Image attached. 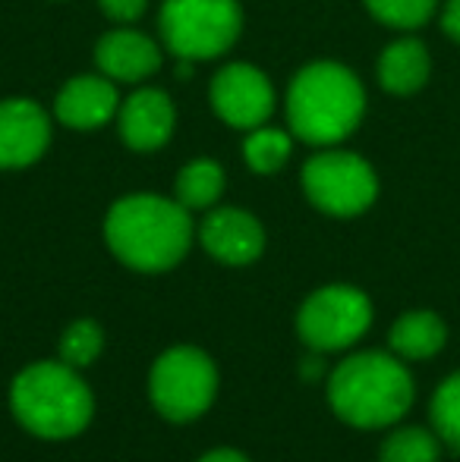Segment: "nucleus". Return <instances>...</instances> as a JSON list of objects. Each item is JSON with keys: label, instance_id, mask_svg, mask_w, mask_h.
I'll list each match as a JSON object with an SVG mask.
<instances>
[{"label": "nucleus", "instance_id": "f257e3e1", "mask_svg": "<svg viewBox=\"0 0 460 462\" xmlns=\"http://www.w3.org/2000/svg\"><path fill=\"white\" fill-rule=\"evenodd\" d=\"M196 226L190 208L164 195H127L114 201L105 217V239L127 268L161 274L183 262Z\"/></svg>", "mask_w": 460, "mask_h": 462}, {"label": "nucleus", "instance_id": "f03ea898", "mask_svg": "<svg viewBox=\"0 0 460 462\" xmlns=\"http://www.w3.org/2000/svg\"><path fill=\"white\" fill-rule=\"evenodd\" d=\"M413 377L400 356L356 353L328 377V402L341 421L362 431L398 425L413 406Z\"/></svg>", "mask_w": 460, "mask_h": 462}, {"label": "nucleus", "instance_id": "7ed1b4c3", "mask_svg": "<svg viewBox=\"0 0 460 462\" xmlns=\"http://www.w3.org/2000/svg\"><path fill=\"white\" fill-rule=\"evenodd\" d=\"M366 114V92L353 69L332 60L303 67L287 88V123L309 145H338Z\"/></svg>", "mask_w": 460, "mask_h": 462}, {"label": "nucleus", "instance_id": "20e7f679", "mask_svg": "<svg viewBox=\"0 0 460 462\" xmlns=\"http://www.w3.org/2000/svg\"><path fill=\"white\" fill-rule=\"evenodd\" d=\"M10 406L25 431L48 440L80 434L95 412L92 390L67 362H35L19 371L10 387Z\"/></svg>", "mask_w": 460, "mask_h": 462}, {"label": "nucleus", "instance_id": "39448f33", "mask_svg": "<svg viewBox=\"0 0 460 462\" xmlns=\"http://www.w3.org/2000/svg\"><path fill=\"white\" fill-rule=\"evenodd\" d=\"M158 25L177 60H215L237 44L243 10L237 0H164Z\"/></svg>", "mask_w": 460, "mask_h": 462}, {"label": "nucleus", "instance_id": "423d86ee", "mask_svg": "<svg viewBox=\"0 0 460 462\" xmlns=\"http://www.w3.org/2000/svg\"><path fill=\"white\" fill-rule=\"evenodd\" d=\"M218 393V368L202 349L174 346L155 362L148 396L167 421H192L211 406Z\"/></svg>", "mask_w": 460, "mask_h": 462}, {"label": "nucleus", "instance_id": "0eeeda50", "mask_svg": "<svg viewBox=\"0 0 460 462\" xmlns=\"http://www.w3.org/2000/svg\"><path fill=\"white\" fill-rule=\"evenodd\" d=\"M303 192L319 211L332 217H356L379 199V177L372 164L353 152L328 148L303 167Z\"/></svg>", "mask_w": 460, "mask_h": 462}, {"label": "nucleus", "instance_id": "6e6552de", "mask_svg": "<svg viewBox=\"0 0 460 462\" xmlns=\"http://www.w3.org/2000/svg\"><path fill=\"white\" fill-rule=\"evenodd\" d=\"M372 324V302L362 290L332 283L315 290L296 311V330L313 353H341L362 340Z\"/></svg>", "mask_w": 460, "mask_h": 462}, {"label": "nucleus", "instance_id": "1a4fd4ad", "mask_svg": "<svg viewBox=\"0 0 460 462\" xmlns=\"http://www.w3.org/2000/svg\"><path fill=\"white\" fill-rule=\"evenodd\" d=\"M211 107L233 129H258L275 114V88L252 63H228L218 69L209 88Z\"/></svg>", "mask_w": 460, "mask_h": 462}, {"label": "nucleus", "instance_id": "9d476101", "mask_svg": "<svg viewBox=\"0 0 460 462\" xmlns=\"http://www.w3.org/2000/svg\"><path fill=\"white\" fill-rule=\"evenodd\" d=\"M51 120L32 97L0 101V171L29 167L48 152Z\"/></svg>", "mask_w": 460, "mask_h": 462}, {"label": "nucleus", "instance_id": "9b49d317", "mask_svg": "<svg viewBox=\"0 0 460 462\" xmlns=\"http://www.w3.org/2000/svg\"><path fill=\"white\" fill-rule=\"evenodd\" d=\"M199 243L215 262L243 268L252 264L265 249V230L249 211L215 208L199 226Z\"/></svg>", "mask_w": 460, "mask_h": 462}, {"label": "nucleus", "instance_id": "f8f14e48", "mask_svg": "<svg viewBox=\"0 0 460 462\" xmlns=\"http://www.w3.org/2000/svg\"><path fill=\"white\" fill-rule=\"evenodd\" d=\"M177 126V110L171 97L161 88H139L120 104L117 110V129L120 139L133 152H158L167 145Z\"/></svg>", "mask_w": 460, "mask_h": 462}, {"label": "nucleus", "instance_id": "ddd939ff", "mask_svg": "<svg viewBox=\"0 0 460 462\" xmlns=\"http://www.w3.org/2000/svg\"><path fill=\"white\" fill-rule=\"evenodd\" d=\"M120 110V95H117V82L108 79L105 73H82L73 76L67 86L57 92L54 101V116L70 129H99L105 123H111Z\"/></svg>", "mask_w": 460, "mask_h": 462}, {"label": "nucleus", "instance_id": "4468645a", "mask_svg": "<svg viewBox=\"0 0 460 462\" xmlns=\"http://www.w3.org/2000/svg\"><path fill=\"white\" fill-rule=\"evenodd\" d=\"M161 60L164 54L158 44L136 29H114L95 44V63L101 73L114 82H127V86L152 79L161 69Z\"/></svg>", "mask_w": 460, "mask_h": 462}, {"label": "nucleus", "instance_id": "2eb2a0df", "mask_svg": "<svg viewBox=\"0 0 460 462\" xmlns=\"http://www.w3.org/2000/svg\"><path fill=\"white\" fill-rule=\"evenodd\" d=\"M432 60L419 38H398L379 57V82L391 95H413L429 82Z\"/></svg>", "mask_w": 460, "mask_h": 462}, {"label": "nucleus", "instance_id": "dca6fc26", "mask_svg": "<svg viewBox=\"0 0 460 462\" xmlns=\"http://www.w3.org/2000/svg\"><path fill=\"white\" fill-rule=\"evenodd\" d=\"M445 340H448V328H445L442 315L429 309L407 311L391 328V353L410 362L438 356L445 349Z\"/></svg>", "mask_w": 460, "mask_h": 462}, {"label": "nucleus", "instance_id": "f3484780", "mask_svg": "<svg viewBox=\"0 0 460 462\" xmlns=\"http://www.w3.org/2000/svg\"><path fill=\"white\" fill-rule=\"evenodd\" d=\"M224 192V171L218 161L199 158L180 171L177 177V201L190 211H205L211 208Z\"/></svg>", "mask_w": 460, "mask_h": 462}, {"label": "nucleus", "instance_id": "a211bd4d", "mask_svg": "<svg viewBox=\"0 0 460 462\" xmlns=\"http://www.w3.org/2000/svg\"><path fill=\"white\" fill-rule=\"evenodd\" d=\"M294 152V135L284 133L277 126H258L246 133L243 142V161L249 164V171L256 173H277L290 161Z\"/></svg>", "mask_w": 460, "mask_h": 462}, {"label": "nucleus", "instance_id": "6ab92c4d", "mask_svg": "<svg viewBox=\"0 0 460 462\" xmlns=\"http://www.w3.org/2000/svg\"><path fill=\"white\" fill-rule=\"evenodd\" d=\"M438 457H442L438 434L419 425H404L391 431L379 450L381 462H438Z\"/></svg>", "mask_w": 460, "mask_h": 462}, {"label": "nucleus", "instance_id": "aec40b11", "mask_svg": "<svg viewBox=\"0 0 460 462\" xmlns=\"http://www.w3.org/2000/svg\"><path fill=\"white\" fill-rule=\"evenodd\" d=\"M429 419L438 440L460 453V371L438 383L429 402Z\"/></svg>", "mask_w": 460, "mask_h": 462}, {"label": "nucleus", "instance_id": "412c9836", "mask_svg": "<svg viewBox=\"0 0 460 462\" xmlns=\"http://www.w3.org/2000/svg\"><path fill=\"white\" fill-rule=\"evenodd\" d=\"M101 349H105V334H101L99 324L89 321V318L70 324L61 337V362H67V365H73V368L92 365L101 356Z\"/></svg>", "mask_w": 460, "mask_h": 462}, {"label": "nucleus", "instance_id": "4be33fe9", "mask_svg": "<svg viewBox=\"0 0 460 462\" xmlns=\"http://www.w3.org/2000/svg\"><path fill=\"white\" fill-rule=\"evenodd\" d=\"M438 0H366V10L391 29H419L429 23Z\"/></svg>", "mask_w": 460, "mask_h": 462}, {"label": "nucleus", "instance_id": "5701e85b", "mask_svg": "<svg viewBox=\"0 0 460 462\" xmlns=\"http://www.w3.org/2000/svg\"><path fill=\"white\" fill-rule=\"evenodd\" d=\"M99 4L108 19H114V23H120V25H129V23H136V19H142L148 0H99Z\"/></svg>", "mask_w": 460, "mask_h": 462}, {"label": "nucleus", "instance_id": "b1692460", "mask_svg": "<svg viewBox=\"0 0 460 462\" xmlns=\"http://www.w3.org/2000/svg\"><path fill=\"white\" fill-rule=\"evenodd\" d=\"M442 29L448 38L460 42V0H448L442 10Z\"/></svg>", "mask_w": 460, "mask_h": 462}, {"label": "nucleus", "instance_id": "393cba45", "mask_svg": "<svg viewBox=\"0 0 460 462\" xmlns=\"http://www.w3.org/2000/svg\"><path fill=\"white\" fill-rule=\"evenodd\" d=\"M199 462H249V459L237 450H211V453H205Z\"/></svg>", "mask_w": 460, "mask_h": 462}]
</instances>
